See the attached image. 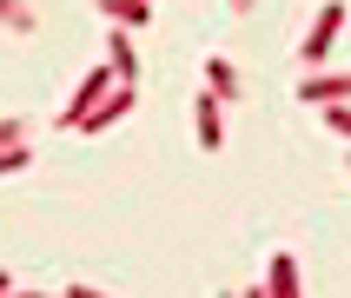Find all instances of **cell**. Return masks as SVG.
Returning <instances> with one entry per match:
<instances>
[{
    "mask_svg": "<svg viewBox=\"0 0 351 298\" xmlns=\"http://www.w3.org/2000/svg\"><path fill=\"white\" fill-rule=\"evenodd\" d=\"M338 27H345V7H338V0H325V14L312 20V34H305V47H298V66H312V60H325V53H332Z\"/></svg>",
    "mask_w": 351,
    "mask_h": 298,
    "instance_id": "obj_1",
    "label": "cell"
},
{
    "mask_svg": "<svg viewBox=\"0 0 351 298\" xmlns=\"http://www.w3.org/2000/svg\"><path fill=\"white\" fill-rule=\"evenodd\" d=\"M113 86H119V79L106 73V66H93V73L80 79V93H73V106H66V126H73V133H80V119L93 113V106H99V99H106V93H113Z\"/></svg>",
    "mask_w": 351,
    "mask_h": 298,
    "instance_id": "obj_2",
    "label": "cell"
},
{
    "mask_svg": "<svg viewBox=\"0 0 351 298\" xmlns=\"http://www.w3.org/2000/svg\"><path fill=\"white\" fill-rule=\"evenodd\" d=\"M133 99H139V86H113V93L99 99L93 113L80 119V133H99V126H113V119H119V113H133Z\"/></svg>",
    "mask_w": 351,
    "mask_h": 298,
    "instance_id": "obj_3",
    "label": "cell"
},
{
    "mask_svg": "<svg viewBox=\"0 0 351 298\" xmlns=\"http://www.w3.org/2000/svg\"><path fill=\"white\" fill-rule=\"evenodd\" d=\"M106 73H113L119 86H139V60H133V40H126V27H113V40H106Z\"/></svg>",
    "mask_w": 351,
    "mask_h": 298,
    "instance_id": "obj_4",
    "label": "cell"
},
{
    "mask_svg": "<svg viewBox=\"0 0 351 298\" xmlns=\"http://www.w3.org/2000/svg\"><path fill=\"white\" fill-rule=\"evenodd\" d=\"M206 93H213L219 106H226V99H245V79L232 73V60H226V53H213V60H206Z\"/></svg>",
    "mask_w": 351,
    "mask_h": 298,
    "instance_id": "obj_5",
    "label": "cell"
},
{
    "mask_svg": "<svg viewBox=\"0 0 351 298\" xmlns=\"http://www.w3.org/2000/svg\"><path fill=\"white\" fill-rule=\"evenodd\" d=\"M193 126H199V146H206V153H219L226 126H219V99H213V93H199V99H193Z\"/></svg>",
    "mask_w": 351,
    "mask_h": 298,
    "instance_id": "obj_6",
    "label": "cell"
},
{
    "mask_svg": "<svg viewBox=\"0 0 351 298\" xmlns=\"http://www.w3.org/2000/svg\"><path fill=\"white\" fill-rule=\"evenodd\" d=\"M298 99H312V106H332V99H351V79L345 73H325V79H305Z\"/></svg>",
    "mask_w": 351,
    "mask_h": 298,
    "instance_id": "obj_7",
    "label": "cell"
},
{
    "mask_svg": "<svg viewBox=\"0 0 351 298\" xmlns=\"http://www.w3.org/2000/svg\"><path fill=\"white\" fill-rule=\"evenodd\" d=\"M265 278H272V298H305L298 292V258L292 252H272V272Z\"/></svg>",
    "mask_w": 351,
    "mask_h": 298,
    "instance_id": "obj_8",
    "label": "cell"
},
{
    "mask_svg": "<svg viewBox=\"0 0 351 298\" xmlns=\"http://www.w3.org/2000/svg\"><path fill=\"white\" fill-rule=\"evenodd\" d=\"M93 7L113 20V27H146V20H153V7H146V0H93Z\"/></svg>",
    "mask_w": 351,
    "mask_h": 298,
    "instance_id": "obj_9",
    "label": "cell"
},
{
    "mask_svg": "<svg viewBox=\"0 0 351 298\" xmlns=\"http://www.w3.org/2000/svg\"><path fill=\"white\" fill-rule=\"evenodd\" d=\"M0 20H7V27H14V34H34V14H27V7H20V0H0Z\"/></svg>",
    "mask_w": 351,
    "mask_h": 298,
    "instance_id": "obj_10",
    "label": "cell"
},
{
    "mask_svg": "<svg viewBox=\"0 0 351 298\" xmlns=\"http://www.w3.org/2000/svg\"><path fill=\"white\" fill-rule=\"evenodd\" d=\"M325 126H332V133H351V99H332V106H325Z\"/></svg>",
    "mask_w": 351,
    "mask_h": 298,
    "instance_id": "obj_11",
    "label": "cell"
},
{
    "mask_svg": "<svg viewBox=\"0 0 351 298\" xmlns=\"http://www.w3.org/2000/svg\"><path fill=\"white\" fill-rule=\"evenodd\" d=\"M20 166H27V139H20V146H0V179L20 173Z\"/></svg>",
    "mask_w": 351,
    "mask_h": 298,
    "instance_id": "obj_12",
    "label": "cell"
},
{
    "mask_svg": "<svg viewBox=\"0 0 351 298\" xmlns=\"http://www.w3.org/2000/svg\"><path fill=\"white\" fill-rule=\"evenodd\" d=\"M20 139H27V126L20 119H0V146H20Z\"/></svg>",
    "mask_w": 351,
    "mask_h": 298,
    "instance_id": "obj_13",
    "label": "cell"
},
{
    "mask_svg": "<svg viewBox=\"0 0 351 298\" xmlns=\"http://www.w3.org/2000/svg\"><path fill=\"white\" fill-rule=\"evenodd\" d=\"M66 298H106V292H93V285H73V292H66Z\"/></svg>",
    "mask_w": 351,
    "mask_h": 298,
    "instance_id": "obj_14",
    "label": "cell"
},
{
    "mask_svg": "<svg viewBox=\"0 0 351 298\" xmlns=\"http://www.w3.org/2000/svg\"><path fill=\"white\" fill-rule=\"evenodd\" d=\"M0 298H40V292H14V285H7V292H0Z\"/></svg>",
    "mask_w": 351,
    "mask_h": 298,
    "instance_id": "obj_15",
    "label": "cell"
},
{
    "mask_svg": "<svg viewBox=\"0 0 351 298\" xmlns=\"http://www.w3.org/2000/svg\"><path fill=\"white\" fill-rule=\"evenodd\" d=\"M7 285H14V278H7V272H0V292H7Z\"/></svg>",
    "mask_w": 351,
    "mask_h": 298,
    "instance_id": "obj_16",
    "label": "cell"
},
{
    "mask_svg": "<svg viewBox=\"0 0 351 298\" xmlns=\"http://www.w3.org/2000/svg\"><path fill=\"white\" fill-rule=\"evenodd\" d=\"M232 7H239V14H245V7H252V0H232Z\"/></svg>",
    "mask_w": 351,
    "mask_h": 298,
    "instance_id": "obj_17",
    "label": "cell"
},
{
    "mask_svg": "<svg viewBox=\"0 0 351 298\" xmlns=\"http://www.w3.org/2000/svg\"><path fill=\"white\" fill-rule=\"evenodd\" d=\"M245 298H265V292H245Z\"/></svg>",
    "mask_w": 351,
    "mask_h": 298,
    "instance_id": "obj_18",
    "label": "cell"
},
{
    "mask_svg": "<svg viewBox=\"0 0 351 298\" xmlns=\"http://www.w3.org/2000/svg\"><path fill=\"white\" fill-rule=\"evenodd\" d=\"M226 298H232V292H226Z\"/></svg>",
    "mask_w": 351,
    "mask_h": 298,
    "instance_id": "obj_19",
    "label": "cell"
}]
</instances>
